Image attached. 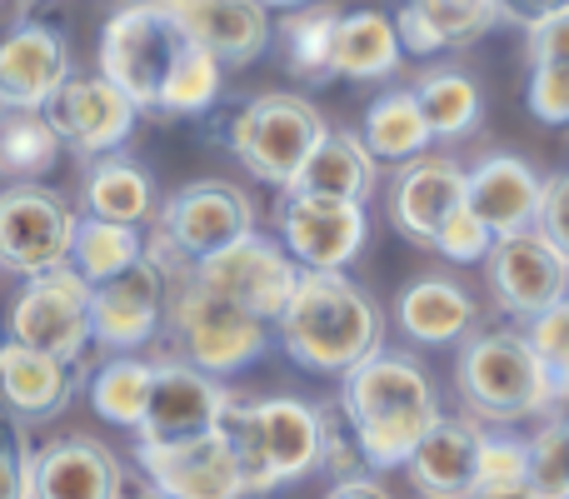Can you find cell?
Here are the masks:
<instances>
[{"label":"cell","instance_id":"obj_9","mask_svg":"<svg viewBox=\"0 0 569 499\" xmlns=\"http://www.w3.org/2000/svg\"><path fill=\"white\" fill-rule=\"evenodd\" d=\"M250 230H256V206L230 180H196V186L176 190L156 216V240L166 250H176V260L186 270L206 255L236 246Z\"/></svg>","mask_w":569,"mask_h":499},{"label":"cell","instance_id":"obj_35","mask_svg":"<svg viewBox=\"0 0 569 499\" xmlns=\"http://www.w3.org/2000/svg\"><path fill=\"white\" fill-rule=\"evenodd\" d=\"M335 26L340 10L335 6H295L280 20V46H284V66L300 80H330V46H335Z\"/></svg>","mask_w":569,"mask_h":499},{"label":"cell","instance_id":"obj_4","mask_svg":"<svg viewBox=\"0 0 569 499\" xmlns=\"http://www.w3.org/2000/svg\"><path fill=\"white\" fill-rule=\"evenodd\" d=\"M460 400L480 425L545 420L560 410L550 370L530 350L525 330H480L460 345Z\"/></svg>","mask_w":569,"mask_h":499},{"label":"cell","instance_id":"obj_47","mask_svg":"<svg viewBox=\"0 0 569 499\" xmlns=\"http://www.w3.org/2000/svg\"><path fill=\"white\" fill-rule=\"evenodd\" d=\"M465 499H545V495L530 480H520V485H475Z\"/></svg>","mask_w":569,"mask_h":499},{"label":"cell","instance_id":"obj_17","mask_svg":"<svg viewBox=\"0 0 569 499\" xmlns=\"http://www.w3.org/2000/svg\"><path fill=\"white\" fill-rule=\"evenodd\" d=\"M50 126H56L60 146H70L76 156H116L136 130V100L120 86H110L106 76H70L66 86L50 96L46 106Z\"/></svg>","mask_w":569,"mask_h":499},{"label":"cell","instance_id":"obj_32","mask_svg":"<svg viewBox=\"0 0 569 499\" xmlns=\"http://www.w3.org/2000/svg\"><path fill=\"white\" fill-rule=\"evenodd\" d=\"M150 380H156V360H140V355H110L90 370V410L106 425L120 430H140L150 405Z\"/></svg>","mask_w":569,"mask_h":499},{"label":"cell","instance_id":"obj_50","mask_svg":"<svg viewBox=\"0 0 569 499\" xmlns=\"http://www.w3.org/2000/svg\"><path fill=\"white\" fill-rule=\"evenodd\" d=\"M550 499H569V490H560V495H550Z\"/></svg>","mask_w":569,"mask_h":499},{"label":"cell","instance_id":"obj_39","mask_svg":"<svg viewBox=\"0 0 569 499\" xmlns=\"http://www.w3.org/2000/svg\"><path fill=\"white\" fill-rule=\"evenodd\" d=\"M490 246H495V230L485 226L470 206L455 210V216L445 220V226L435 230V240H430V250L445 255V260H455V265H480L485 255H490Z\"/></svg>","mask_w":569,"mask_h":499},{"label":"cell","instance_id":"obj_34","mask_svg":"<svg viewBox=\"0 0 569 499\" xmlns=\"http://www.w3.org/2000/svg\"><path fill=\"white\" fill-rule=\"evenodd\" d=\"M60 136L46 110H0V176L36 180L60 160Z\"/></svg>","mask_w":569,"mask_h":499},{"label":"cell","instance_id":"obj_38","mask_svg":"<svg viewBox=\"0 0 569 499\" xmlns=\"http://www.w3.org/2000/svg\"><path fill=\"white\" fill-rule=\"evenodd\" d=\"M530 485L545 499L569 490V425L565 415H545V425L530 440Z\"/></svg>","mask_w":569,"mask_h":499},{"label":"cell","instance_id":"obj_43","mask_svg":"<svg viewBox=\"0 0 569 499\" xmlns=\"http://www.w3.org/2000/svg\"><path fill=\"white\" fill-rule=\"evenodd\" d=\"M525 36H530V66L569 70V10L540 20V26H530Z\"/></svg>","mask_w":569,"mask_h":499},{"label":"cell","instance_id":"obj_6","mask_svg":"<svg viewBox=\"0 0 569 499\" xmlns=\"http://www.w3.org/2000/svg\"><path fill=\"white\" fill-rule=\"evenodd\" d=\"M190 46H196V40L180 30V20L170 16L160 0H130V6H120L116 16L100 26L96 60H100V76L126 90V96L136 100V110L156 116L170 70L180 66V56H186Z\"/></svg>","mask_w":569,"mask_h":499},{"label":"cell","instance_id":"obj_12","mask_svg":"<svg viewBox=\"0 0 569 499\" xmlns=\"http://www.w3.org/2000/svg\"><path fill=\"white\" fill-rule=\"evenodd\" d=\"M166 300L170 280L156 260H136L130 270H120L116 280L90 285V340L106 345L110 355H136L166 325Z\"/></svg>","mask_w":569,"mask_h":499},{"label":"cell","instance_id":"obj_5","mask_svg":"<svg viewBox=\"0 0 569 499\" xmlns=\"http://www.w3.org/2000/svg\"><path fill=\"white\" fill-rule=\"evenodd\" d=\"M166 325L176 335L180 360H190L196 370L216 375V380L250 370L270 345V325L260 315L240 310L236 300L206 290L200 280H190V270L170 280Z\"/></svg>","mask_w":569,"mask_h":499},{"label":"cell","instance_id":"obj_14","mask_svg":"<svg viewBox=\"0 0 569 499\" xmlns=\"http://www.w3.org/2000/svg\"><path fill=\"white\" fill-rule=\"evenodd\" d=\"M365 236H370L365 206L284 190L280 246L290 250V260L300 265V270H350V260L365 250Z\"/></svg>","mask_w":569,"mask_h":499},{"label":"cell","instance_id":"obj_16","mask_svg":"<svg viewBox=\"0 0 569 499\" xmlns=\"http://www.w3.org/2000/svg\"><path fill=\"white\" fill-rule=\"evenodd\" d=\"M230 400L236 395L216 380V375L196 370L190 360H156V380H150V405L140 420V440L170 445V440H196V435L220 430Z\"/></svg>","mask_w":569,"mask_h":499},{"label":"cell","instance_id":"obj_22","mask_svg":"<svg viewBox=\"0 0 569 499\" xmlns=\"http://www.w3.org/2000/svg\"><path fill=\"white\" fill-rule=\"evenodd\" d=\"M480 440L485 425L475 415H440L425 430V440L415 445L410 465V485L420 495H440V499H465L480 480Z\"/></svg>","mask_w":569,"mask_h":499},{"label":"cell","instance_id":"obj_28","mask_svg":"<svg viewBox=\"0 0 569 499\" xmlns=\"http://www.w3.org/2000/svg\"><path fill=\"white\" fill-rule=\"evenodd\" d=\"M400 60H405V46H400V30H395V16H385V10H340L335 46H330V76L385 80L400 70Z\"/></svg>","mask_w":569,"mask_h":499},{"label":"cell","instance_id":"obj_36","mask_svg":"<svg viewBox=\"0 0 569 499\" xmlns=\"http://www.w3.org/2000/svg\"><path fill=\"white\" fill-rule=\"evenodd\" d=\"M220 86H226V66H220L206 46H190L186 56H180V66L170 70L156 116H206L220 100Z\"/></svg>","mask_w":569,"mask_h":499},{"label":"cell","instance_id":"obj_15","mask_svg":"<svg viewBox=\"0 0 569 499\" xmlns=\"http://www.w3.org/2000/svg\"><path fill=\"white\" fill-rule=\"evenodd\" d=\"M136 465L146 470L150 490L176 495V499H246V475L230 450L226 430L196 435V440H170V445H136Z\"/></svg>","mask_w":569,"mask_h":499},{"label":"cell","instance_id":"obj_18","mask_svg":"<svg viewBox=\"0 0 569 499\" xmlns=\"http://www.w3.org/2000/svg\"><path fill=\"white\" fill-rule=\"evenodd\" d=\"M465 206V166L450 156H415L395 166L390 190H385V210L390 226L400 230L410 246H430L435 230Z\"/></svg>","mask_w":569,"mask_h":499},{"label":"cell","instance_id":"obj_8","mask_svg":"<svg viewBox=\"0 0 569 499\" xmlns=\"http://www.w3.org/2000/svg\"><path fill=\"white\" fill-rule=\"evenodd\" d=\"M10 340L30 345V350H46L56 360L80 365L90 340V280H80L70 265L56 270H40L20 285V295L10 300L6 315Z\"/></svg>","mask_w":569,"mask_h":499},{"label":"cell","instance_id":"obj_3","mask_svg":"<svg viewBox=\"0 0 569 499\" xmlns=\"http://www.w3.org/2000/svg\"><path fill=\"white\" fill-rule=\"evenodd\" d=\"M220 430L246 475V499L276 495L325 465V415L320 405L295 395H266V400H230Z\"/></svg>","mask_w":569,"mask_h":499},{"label":"cell","instance_id":"obj_52","mask_svg":"<svg viewBox=\"0 0 569 499\" xmlns=\"http://www.w3.org/2000/svg\"><path fill=\"white\" fill-rule=\"evenodd\" d=\"M565 425H569V415H565Z\"/></svg>","mask_w":569,"mask_h":499},{"label":"cell","instance_id":"obj_2","mask_svg":"<svg viewBox=\"0 0 569 499\" xmlns=\"http://www.w3.org/2000/svg\"><path fill=\"white\" fill-rule=\"evenodd\" d=\"M276 335L300 370L345 375L385 345V315L345 270H300Z\"/></svg>","mask_w":569,"mask_h":499},{"label":"cell","instance_id":"obj_24","mask_svg":"<svg viewBox=\"0 0 569 499\" xmlns=\"http://www.w3.org/2000/svg\"><path fill=\"white\" fill-rule=\"evenodd\" d=\"M76 365L56 360L46 350H30L20 340H0V405L16 420H56L76 400Z\"/></svg>","mask_w":569,"mask_h":499},{"label":"cell","instance_id":"obj_49","mask_svg":"<svg viewBox=\"0 0 569 499\" xmlns=\"http://www.w3.org/2000/svg\"><path fill=\"white\" fill-rule=\"evenodd\" d=\"M140 499H176V495H160V490H150V495H140Z\"/></svg>","mask_w":569,"mask_h":499},{"label":"cell","instance_id":"obj_29","mask_svg":"<svg viewBox=\"0 0 569 499\" xmlns=\"http://www.w3.org/2000/svg\"><path fill=\"white\" fill-rule=\"evenodd\" d=\"M80 200H86V216L116 220V226H146V220L156 216V186H150L146 170L126 156L90 160Z\"/></svg>","mask_w":569,"mask_h":499},{"label":"cell","instance_id":"obj_13","mask_svg":"<svg viewBox=\"0 0 569 499\" xmlns=\"http://www.w3.org/2000/svg\"><path fill=\"white\" fill-rule=\"evenodd\" d=\"M485 260H490L495 300L515 320H535L540 310H550L569 295V255L540 226L500 236Z\"/></svg>","mask_w":569,"mask_h":499},{"label":"cell","instance_id":"obj_21","mask_svg":"<svg viewBox=\"0 0 569 499\" xmlns=\"http://www.w3.org/2000/svg\"><path fill=\"white\" fill-rule=\"evenodd\" d=\"M160 6L220 66H250L270 46V10L260 0H160Z\"/></svg>","mask_w":569,"mask_h":499},{"label":"cell","instance_id":"obj_37","mask_svg":"<svg viewBox=\"0 0 569 499\" xmlns=\"http://www.w3.org/2000/svg\"><path fill=\"white\" fill-rule=\"evenodd\" d=\"M525 340L540 355V365L550 370L555 395H560V410L569 405V295L550 310H540L535 320H525Z\"/></svg>","mask_w":569,"mask_h":499},{"label":"cell","instance_id":"obj_23","mask_svg":"<svg viewBox=\"0 0 569 499\" xmlns=\"http://www.w3.org/2000/svg\"><path fill=\"white\" fill-rule=\"evenodd\" d=\"M36 499H126V470L90 435H66L36 450Z\"/></svg>","mask_w":569,"mask_h":499},{"label":"cell","instance_id":"obj_25","mask_svg":"<svg viewBox=\"0 0 569 499\" xmlns=\"http://www.w3.org/2000/svg\"><path fill=\"white\" fill-rule=\"evenodd\" d=\"M395 320L415 345H465L480 325V305L465 285L445 280V275H425L400 290Z\"/></svg>","mask_w":569,"mask_h":499},{"label":"cell","instance_id":"obj_11","mask_svg":"<svg viewBox=\"0 0 569 499\" xmlns=\"http://www.w3.org/2000/svg\"><path fill=\"white\" fill-rule=\"evenodd\" d=\"M190 280H200L206 290L226 295V300H236L240 310H250L266 325H276L284 300L295 295L300 265L290 260V250H284L280 240L250 230V236H240L236 246H226V250H216V255L190 265Z\"/></svg>","mask_w":569,"mask_h":499},{"label":"cell","instance_id":"obj_1","mask_svg":"<svg viewBox=\"0 0 569 499\" xmlns=\"http://www.w3.org/2000/svg\"><path fill=\"white\" fill-rule=\"evenodd\" d=\"M340 415L350 425V440L360 465L370 470H405L415 445L440 420V390L410 355L375 350L355 370L340 375Z\"/></svg>","mask_w":569,"mask_h":499},{"label":"cell","instance_id":"obj_26","mask_svg":"<svg viewBox=\"0 0 569 499\" xmlns=\"http://www.w3.org/2000/svg\"><path fill=\"white\" fill-rule=\"evenodd\" d=\"M500 20L495 0H405L395 30L405 56H440L450 46H470Z\"/></svg>","mask_w":569,"mask_h":499},{"label":"cell","instance_id":"obj_42","mask_svg":"<svg viewBox=\"0 0 569 499\" xmlns=\"http://www.w3.org/2000/svg\"><path fill=\"white\" fill-rule=\"evenodd\" d=\"M0 499H36V450L0 440Z\"/></svg>","mask_w":569,"mask_h":499},{"label":"cell","instance_id":"obj_51","mask_svg":"<svg viewBox=\"0 0 569 499\" xmlns=\"http://www.w3.org/2000/svg\"><path fill=\"white\" fill-rule=\"evenodd\" d=\"M420 499H440V495H420Z\"/></svg>","mask_w":569,"mask_h":499},{"label":"cell","instance_id":"obj_27","mask_svg":"<svg viewBox=\"0 0 569 499\" xmlns=\"http://www.w3.org/2000/svg\"><path fill=\"white\" fill-rule=\"evenodd\" d=\"M375 186H380V160L365 150V140L355 136V130H325L320 146L310 150V160L300 166V176H295L290 190L370 206Z\"/></svg>","mask_w":569,"mask_h":499},{"label":"cell","instance_id":"obj_20","mask_svg":"<svg viewBox=\"0 0 569 499\" xmlns=\"http://www.w3.org/2000/svg\"><path fill=\"white\" fill-rule=\"evenodd\" d=\"M540 200H545V180L535 176V166H525L510 150H490L475 166H465V206L500 236L530 230L540 220Z\"/></svg>","mask_w":569,"mask_h":499},{"label":"cell","instance_id":"obj_44","mask_svg":"<svg viewBox=\"0 0 569 499\" xmlns=\"http://www.w3.org/2000/svg\"><path fill=\"white\" fill-rule=\"evenodd\" d=\"M535 226L569 255V176L545 180V200H540V220Z\"/></svg>","mask_w":569,"mask_h":499},{"label":"cell","instance_id":"obj_7","mask_svg":"<svg viewBox=\"0 0 569 499\" xmlns=\"http://www.w3.org/2000/svg\"><path fill=\"white\" fill-rule=\"evenodd\" d=\"M325 130H330L325 116L305 96H280V90H270V96L246 100V106L230 116L226 146L256 180H266V186H276V190H290L300 166L310 160V150L320 146Z\"/></svg>","mask_w":569,"mask_h":499},{"label":"cell","instance_id":"obj_33","mask_svg":"<svg viewBox=\"0 0 569 499\" xmlns=\"http://www.w3.org/2000/svg\"><path fill=\"white\" fill-rule=\"evenodd\" d=\"M136 260H146V236L140 226H116V220H96L80 216L76 220V240H70V270L90 285L116 280L120 270H130Z\"/></svg>","mask_w":569,"mask_h":499},{"label":"cell","instance_id":"obj_31","mask_svg":"<svg viewBox=\"0 0 569 499\" xmlns=\"http://www.w3.org/2000/svg\"><path fill=\"white\" fill-rule=\"evenodd\" d=\"M415 106H420L435 140H465V136H475L485 120L480 86H475L465 70H450V66L425 70V76L415 80Z\"/></svg>","mask_w":569,"mask_h":499},{"label":"cell","instance_id":"obj_46","mask_svg":"<svg viewBox=\"0 0 569 499\" xmlns=\"http://www.w3.org/2000/svg\"><path fill=\"white\" fill-rule=\"evenodd\" d=\"M325 499H395V495L385 490L380 480H370V475H345V480L330 485V495Z\"/></svg>","mask_w":569,"mask_h":499},{"label":"cell","instance_id":"obj_45","mask_svg":"<svg viewBox=\"0 0 569 499\" xmlns=\"http://www.w3.org/2000/svg\"><path fill=\"white\" fill-rule=\"evenodd\" d=\"M495 6H500V20L530 30V26H540V20H550V16H560V10H569V0H495Z\"/></svg>","mask_w":569,"mask_h":499},{"label":"cell","instance_id":"obj_40","mask_svg":"<svg viewBox=\"0 0 569 499\" xmlns=\"http://www.w3.org/2000/svg\"><path fill=\"white\" fill-rule=\"evenodd\" d=\"M520 480H530V440L485 430V440H480V480L475 485H520Z\"/></svg>","mask_w":569,"mask_h":499},{"label":"cell","instance_id":"obj_19","mask_svg":"<svg viewBox=\"0 0 569 499\" xmlns=\"http://www.w3.org/2000/svg\"><path fill=\"white\" fill-rule=\"evenodd\" d=\"M70 76V46L56 26L20 20L0 36V110H46Z\"/></svg>","mask_w":569,"mask_h":499},{"label":"cell","instance_id":"obj_48","mask_svg":"<svg viewBox=\"0 0 569 499\" xmlns=\"http://www.w3.org/2000/svg\"><path fill=\"white\" fill-rule=\"evenodd\" d=\"M266 10H295V6H305V0H260Z\"/></svg>","mask_w":569,"mask_h":499},{"label":"cell","instance_id":"obj_41","mask_svg":"<svg viewBox=\"0 0 569 499\" xmlns=\"http://www.w3.org/2000/svg\"><path fill=\"white\" fill-rule=\"evenodd\" d=\"M530 116L545 126H569V70L535 66L530 70Z\"/></svg>","mask_w":569,"mask_h":499},{"label":"cell","instance_id":"obj_30","mask_svg":"<svg viewBox=\"0 0 569 499\" xmlns=\"http://www.w3.org/2000/svg\"><path fill=\"white\" fill-rule=\"evenodd\" d=\"M360 140L380 166H405V160L425 156L435 136L425 126L420 106H415V90H390V96H375L365 106Z\"/></svg>","mask_w":569,"mask_h":499},{"label":"cell","instance_id":"obj_10","mask_svg":"<svg viewBox=\"0 0 569 499\" xmlns=\"http://www.w3.org/2000/svg\"><path fill=\"white\" fill-rule=\"evenodd\" d=\"M76 240V210L60 190H46L36 180H10L0 190V265L20 280L40 270H56L70 260Z\"/></svg>","mask_w":569,"mask_h":499}]
</instances>
